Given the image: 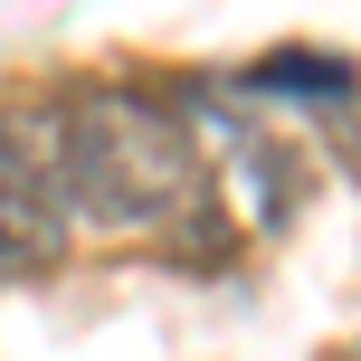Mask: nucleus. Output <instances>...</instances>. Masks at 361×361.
I'll return each instance as SVG.
<instances>
[{
	"instance_id": "obj_1",
	"label": "nucleus",
	"mask_w": 361,
	"mask_h": 361,
	"mask_svg": "<svg viewBox=\"0 0 361 361\" xmlns=\"http://www.w3.org/2000/svg\"><path fill=\"white\" fill-rule=\"evenodd\" d=\"M48 171L67 200V228L95 238H162L200 209V133L171 95L152 86H86L48 114Z\"/></svg>"
},
{
	"instance_id": "obj_2",
	"label": "nucleus",
	"mask_w": 361,
	"mask_h": 361,
	"mask_svg": "<svg viewBox=\"0 0 361 361\" xmlns=\"http://www.w3.org/2000/svg\"><path fill=\"white\" fill-rule=\"evenodd\" d=\"M67 257V200L48 171V114H0V276Z\"/></svg>"
},
{
	"instance_id": "obj_3",
	"label": "nucleus",
	"mask_w": 361,
	"mask_h": 361,
	"mask_svg": "<svg viewBox=\"0 0 361 361\" xmlns=\"http://www.w3.org/2000/svg\"><path fill=\"white\" fill-rule=\"evenodd\" d=\"M238 86H247V95H267V105H314V114H343L352 95H361V67H352V57H324V48H286V57H257Z\"/></svg>"
},
{
	"instance_id": "obj_4",
	"label": "nucleus",
	"mask_w": 361,
	"mask_h": 361,
	"mask_svg": "<svg viewBox=\"0 0 361 361\" xmlns=\"http://www.w3.org/2000/svg\"><path fill=\"white\" fill-rule=\"evenodd\" d=\"M333 143H343V152H352V162H361V95H352V105H343V114H333Z\"/></svg>"
},
{
	"instance_id": "obj_5",
	"label": "nucleus",
	"mask_w": 361,
	"mask_h": 361,
	"mask_svg": "<svg viewBox=\"0 0 361 361\" xmlns=\"http://www.w3.org/2000/svg\"><path fill=\"white\" fill-rule=\"evenodd\" d=\"M343 361H361V352H343Z\"/></svg>"
}]
</instances>
